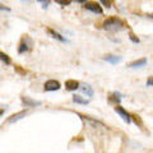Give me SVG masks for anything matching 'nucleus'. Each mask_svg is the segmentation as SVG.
<instances>
[{"label":"nucleus","mask_w":153,"mask_h":153,"mask_svg":"<svg viewBox=\"0 0 153 153\" xmlns=\"http://www.w3.org/2000/svg\"><path fill=\"white\" fill-rule=\"evenodd\" d=\"M102 27L110 32H120L125 28V23L117 17H110L103 22Z\"/></svg>","instance_id":"f257e3e1"},{"label":"nucleus","mask_w":153,"mask_h":153,"mask_svg":"<svg viewBox=\"0 0 153 153\" xmlns=\"http://www.w3.org/2000/svg\"><path fill=\"white\" fill-rule=\"evenodd\" d=\"M84 8L85 9H88V10H91V12H93V13H96V14H102V8H101V5L97 3V1H85L84 3Z\"/></svg>","instance_id":"f03ea898"},{"label":"nucleus","mask_w":153,"mask_h":153,"mask_svg":"<svg viewBox=\"0 0 153 153\" xmlns=\"http://www.w3.org/2000/svg\"><path fill=\"white\" fill-rule=\"evenodd\" d=\"M32 45V41H31V38L26 36V37H23L22 38V41H21V44H19V47H18V52L19 54H23V52H26L30 50V46Z\"/></svg>","instance_id":"7ed1b4c3"},{"label":"nucleus","mask_w":153,"mask_h":153,"mask_svg":"<svg viewBox=\"0 0 153 153\" xmlns=\"http://www.w3.org/2000/svg\"><path fill=\"white\" fill-rule=\"evenodd\" d=\"M115 112H117L119 115H120V116L124 119V121H125V123H130L131 121V115L130 114H129L128 111H125V110H124L121 106H117V105H116V107H115Z\"/></svg>","instance_id":"20e7f679"},{"label":"nucleus","mask_w":153,"mask_h":153,"mask_svg":"<svg viewBox=\"0 0 153 153\" xmlns=\"http://www.w3.org/2000/svg\"><path fill=\"white\" fill-rule=\"evenodd\" d=\"M44 87H45V91H57L60 89V83L55 79H50L45 83Z\"/></svg>","instance_id":"39448f33"},{"label":"nucleus","mask_w":153,"mask_h":153,"mask_svg":"<svg viewBox=\"0 0 153 153\" xmlns=\"http://www.w3.org/2000/svg\"><path fill=\"white\" fill-rule=\"evenodd\" d=\"M65 88L68 91H75L79 88V82L78 80H74V79H69L65 82Z\"/></svg>","instance_id":"423d86ee"},{"label":"nucleus","mask_w":153,"mask_h":153,"mask_svg":"<svg viewBox=\"0 0 153 153\" xmlns=\"http://www.w3.org/2000/svg\"><path fill=\"white\" fill-rule=\"evenodd\" d=\"M22 102L25 103L27 107H35V106H40L41 105L40 101H35V100H31L30 97H22Z\"/></svg>","instance_id":"0eeeda50"},{"label":"nucleus","mask_w":153,"mask_h":153,"mask_svg":"<svg viewBox=\"0 0 153 153\" xmlns=\"http://www.w3.org/2000/svg\"><path fill=\"white\" fill-rule=\"evenodd\" d=\"M26 115H27V111H21V112H18V114H14V115H12V116L8 119V123L18 121V120H21L23 116H26Z\"/></svg>","instance_id":"6e6552de"},{"label":"nucleus","mask_w":153,"mask_h":153,"mask_svg":"<svg viewBox=\"0 0 153 153\" xmlns=\"http://www.w3.org/2000/svg\"><path fill=\"white\" fill-rule=\"evenodd\" d=\"M106 61H108V63L111 64H117L121 61V56H117V55H106L103 57Z\"/></svg>","instance_id":"1a4fd4ad"},{"label":"nucleus","mask_w":153,"mask_h":153,"mask_svg":"<svg viewBox=\"0 0 153 153\" xmlns=\"http://www.w3.org/2000/svg\"><path fill=\"white\" fill-rule=\"evenodd\" d=\"M147 64V59H139V60H135V61H133V63H130L128 66L129 68H140V66H143V65H146Z\"/></svg>","instance_id":"9d476101"},{"label":"nucleus","mask_w":153,"mask_h":153,"mask_svg":"<svg viewBox=\"0 0 153 153\" xmlns=\"http://www.w3.org/2000/svg\"><path fill=\"white\" fill-rule=\"evenodd\" d=\"M47 32L50 33V35L54 37V38H57V40H60V41H63V42H65L66 41V38L65 37H63L60 35V33H57V32H55L54 30H51V28H47Z\"/></svg>","instance_id":"9b49d317"},{"label":"nucleus","mask_w":153,"mask_h":153,"mask_svg":"<svg viewBox=\"0 0 153 153\" xmlns=\"http://www.w3.org/2000/svg\"><path fill=\"white\" fill-rule=\"evenodd\" d=\"M80 89H82V92H83L84 94H87L88 97H92V96H93V89H92V87H91V85H88V84H84L83 87H80Z\"/></svg>","instance_id":"f8f14e48"},{"label":"nucleus","mask_w":153,"mask_h":153,"mask_svg":"<svg viewBox=\"0 0 153 153\" xmlns=\"http://www.w3.org/2000/svg\"><path fill=\"white\" fill-rule=\"evenodd\" d=\"M73 101L75 102V103H80V105H88V100H84V98H82L80 96H73Z\"/></svg>","instance_id":"ddd939ff"},{"label":"nucleus","mask_w":153,"mask_h":153,"mask_svg":"<svg viewBox=\"0 0 153 153\" xmlns=\"http://www.w3.org/2000/svg\"><path fill=\"white\" fill-rule=\"evenodd\" d=\"M0 60H1L3 63H5V64H10V57H9L5 52L0 51Z\"/></svg>","instance_id":"4468645a"},{"label":"nucleus","mask_w":153,"mask_h":153,"mask_svg":"<svg viewBox=\"0 0 153 153\" xmlns=\"http://www.w3.org/2000/svg\"><path fill=\"white\" fill-rule=\"evenodd\" d=\"M119 96H120L119 93H114L112 96H110V101H111V102H116V103H119V102H120V97H119Z\"/></svg>","instance_id":"2eb2a0df"},{"label":"nucleus","mask_w":153,"mask_h":153,"mask_svg":"<svg viewBox=\"0 0 153 153\" xmlns=\"http://www.w3.org/2000/svg\"><path fill=\"white\" fill-rule=\"evenodd\" d=\"M131 117L134 119V121H135L137 125H139V126H143V123H142V119L139 116H137V115H131Z\"/></svg>","instance_id":"dca6fc26"},{"label":"nucleus","mask_w":153,"mask_h":153,"mask_svg":"<svg viewBox=\"0 0 153 153\" xmlns=\"http://www.w3.org/2000/svg\"><path fill=\"white\" fill-rule=\"evenodd\" d=\"M129 37H130V40L134 42V44H139V38L135 37V35H134V33H130V36H129Z\"/></svg>","instance_id":"f3484780"},{"label":"nucleus","mask_w":153,"mask_h":153,"mask_svg":"<svg viewBox=\"0 0 153 153\" xmlns=\"http://www.w3.org/2000/svg\"><path fill=\"white\" fill-rule=\"evenodd\" d=\"M57 4H61V5H69L70 1H63V0H56Z\"/></svg>","instance_id":"a211bd4d"},{"label":"nucleus","mask_w":153,"mask_h":153,"mask_svg":"<svg viewBox=\"0 0 153 153\" xmlns=\"http://www.w3.org/2000/svg\"><path fill=\"white\" fill-rule=\"evenodd\" d=\"M147 85H153V76H149V79L147 80Z\"/></svg>","instance_id":"6ab92c4d"},{"label":"nucleus","mask_w":153,"mask_h":153,"mask_svg":"<svg viewBox=\"0 0 153 153\" xmlns=\"http://www.w3.org/2000/svg\"><path fill=\"white\" fill-rule=\"evenodd\" d=\"M0 10H10V8H8V7H3V5H0Z\"/></svg>","instance_id":"aec40b11"},{"label":"nucleus","mask_w":153,"mask_h":153,"mask_svg":"<svg viewBox=\"0 0 153 153\" xmlns=\"http://www.w3.org/2000/svg\"><path fill=\"white\" fill-rule=\"evenodd\" d=\"M42 4H44V8H47V5H49V1H42Z\"/></svg>","instance_id":"412c9836"},{"label":"nucleus","mask_w":153,"mask_h":153,"mask_svg":"<svg viewBox=\"0 0 153 153\" xmlns=\"http://www.w3.org/2000/svg\"><path fill=\"white\" fill-rule=\"evenodd\" d=\"M148 17H149V18H153V14H148Z\"/></svg>","instance_id":"4be33fe9"},{"label":"nucleus","mask_w":153,"mask_h":153,"mask_svg":"<svg viewBox=\"0 0 153 153\" xmlns=\"http://www.w3.org/2000/svg\"><path fill=\"white\" fill-rule=\"evenodd\" d=\"M3 112H4V110H0V115H3Z\"/></svg>","instance_id":"5701e85b"}]
</instances>
